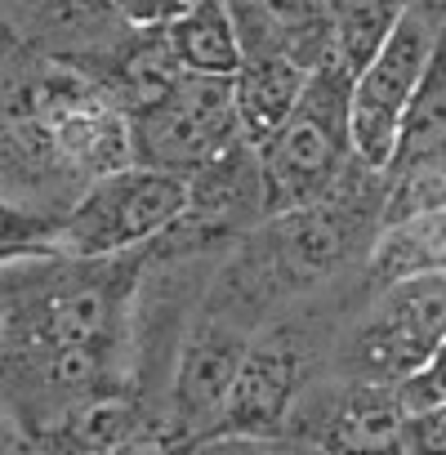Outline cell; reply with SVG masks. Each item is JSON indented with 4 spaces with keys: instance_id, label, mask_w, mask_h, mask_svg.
<instances>
[{
    "instance_id": "obj_1",
    "label": "cell",
    "mask_w": 446,
    "mask_h": 455,
    "mask_svg": "<svg viewBox=\"0 0 446 455\" xmlns=\"http://www.w3.org/2000/svg\"><path fill=\"white\" fill-rule=\"evenodd\" d=\"M357 304L362 299H339V304L299 299V308H295V299L282 304L259 326L246 357L237 362V375H233L228 393H223L201 442H210V437H277L295 397L326 371L331 344Z\"/></svg>"
},
{
    "instance_id": "obj_2",
    "label": "cell",
    "mask_w": 446,
    "mask_h": 455,
    "mask_svg": "<svg viewBox=\"0 0 446 455\" xmlns=\"http://www.w3.org/2000/svg\"><path fill=\"white\" fill-rule=\"evenodd\" d=\"M348 81L353 76L335 59L317 63L286 121L255 148L268 219L322 201L357 161L348 134Z\"/></svg>"
},
{
    "instance_id": "obj_3",
    "label": "cell",
    "mask_w": 446,
    "mask_h": 455,
    "mask_svg": "<svg viewBox=\"0 0 446 455\" xmlns=\"http://www.w3.org/2000/svg\"><path fill=\"white\" fill-rule=\"evenodd\" d=\"M446 277L419 273L370 291L339 326L326 371L362 384H397L402 375L442 357Z\"/></svg>"
},
{
    "instance_id": "obj_4",
    "label": "cell",
    "mask_w": 446,
    "mask_h": 455,
    "mask_svg": "<svg viewBox=\"0 0 446 455\" xmlns=\"http://www.w3.org/2000/svg\"><path fill=\"white\" fill-rule=\"evenodd\" d=\"M121 112L130 165L165 170L179 179L242 139L233 116V76L170 72L134 94Z\"/></svg>"
},
{
    "instance_id": "obj_5",
    "label": "cell",
    "mask_w": 446,
    "mask_h": 455,
    "mask_svg": "<svg viewBox=\"0 0 446 455\" xmlns=\"http://www.w3.org/2000/svg\"><path fill=\"white\" fill-rule=\"evenodd\" d=\"M187 210V183L165 170L121 165L90 179L54 223V255L108 259L156 242Z\"/></svg>"
},
{
    "instance_id": "obj_6",
    "label": "cell",
    "mask_w": 446,
    "mask_h": 455,
    "mask_svg": "<svg viewBox=\"0 0 446 455\" xmlns=\"http://www.w3.org/2000/svg\"><path fill=\"white\" fill-rule=\"evenodd\" d=\"M437 50H442V5H406L388 41L375 50V59L348 81V134H353V156L362 165L370 170L388 165L402 112Z\"/></svg>"
},
{
    "instance_id": "obj_7",
    "label": "cell",
    "mask_w": 446,
    "mask_h": 455,
    "mask_svg": "<svg viewBox=\"0 0 446 455\" xmlns=\"http://www.w3.org/2000/svg\"><path fill=\"white\" fill-rule=\"evenodd\" d=\"M277 437L299 455H402V406L393 384L322 371L286 411Z\"/></svg>"
},
{
    "instance_id": "obj_8",
    "label": "cell",
    "mask_w": 446,
    "mask_h": 455,
    "mask_svg": "<svg viewBox=\"0 0 446 455\" xmlns=\"http://www.w3.org/2000/svg\"><path fill=\"white\" fill-rule=\"evenodd\" d=\"M165 59L179 72H196V76H233L242 63V45H237V28L223 0H187V5L152 28Z\"/></svg>"
},
{
    "instance_id": "obj_9",
    "label": "cell",
    "mask_w": 446,
    "mask_h": 455,
    "mask_svg": "<svg viewBox=\"0 0 446 455\" xmlns=\"http://www.w3.org/2000/svg\"><path fill=\"white\" fill-rule=\"evenodd\" d=\"M308 72L291 63L286 54H242L233 72V116L242 143L259 148L295 108Z\"/></svg>"
},
{
    "instance_id": "obj_10",
    "label": "cell",
    "mask_w": 446,
    "mask_h": 455,
    "mask_svg": "<svg viewBox=\"0 0 446 455\" xmlns=\"http://www.w3.org/2000/svg\"><path fill=\"white\" fill-rule=\"evenodd\" d=\"M442 223H446L442 210L379 223L362 255V268H357L362 295L384 291L406 277H419V273H442Z\"/></svg>"
},
{
    "instance_id": "obj_11",
    "label": "cell",
    "mask_w": 446,
    "mask_h": 455,
    "mask_svg": "<svg viewBox=\"0 0 446 455\" xmlns=\"http://www.w3.org/2000/svg\"><path fill=\"white\" fill-rule=\"evenodd\" d=\"M402 10H406V0H322L331 59L348 76H357L375 59V50L388 41Z\"/></svg>"
},
{
    "instance_id": "obj_12",
    "label": "cell",
    "mask_w": 446,
    "mask_h": 455,
    "mask_svg": "<svg viewBox=\"0 0 446 455\" xmlns=\"http://www.w3.org/2000/svg\"><path fill=\"white\" fill-rule=\"evenodd\" d=\"M54 214L0 192V264L54 255Z\"/></svg>"
},
{
    "instance_id": "obj_13",
    "label": "cell",
    "mask_w": 446,
    "mask_h": 455,
    "mask_svg": "<svg viewBox=\"0 0 446 455\" xmlns=\"http://www.w3.org/2000/svg\"><path fill=\"white\" fill-rule=\"evenodd\" d=\"M112 10L134 28H161L183 10V0H112Z\"/></svg>"
},
{
    "instance_id": "obj_14",
    "label": "cell",
    "mask_w": 446,
    "mask_h": 455,
    "mask_svg": "<svg viewBox=\"0 0 446 455\" xmlns=\"http://www.w3.org/2000/svg\"><path fill=\"white\" fill-rule=\"evenodd\" d=\"M406 5H442V0H406Z\"/></svg>"
},
{
    "instance_id": "obj_15",
    "label": "cell",
    "mask_w": 446,
    "mask_h": 455,
    "mask_svg": "<svg viewBox=\"0 0 446 455\" xmlns=\"http://www.w3.org/2000/svg\"><path fill=\"white\" fill-rule=\"evenodd\" d=\"M183 5H187V0H183Z\"/></svg>"
}]
</instances>
